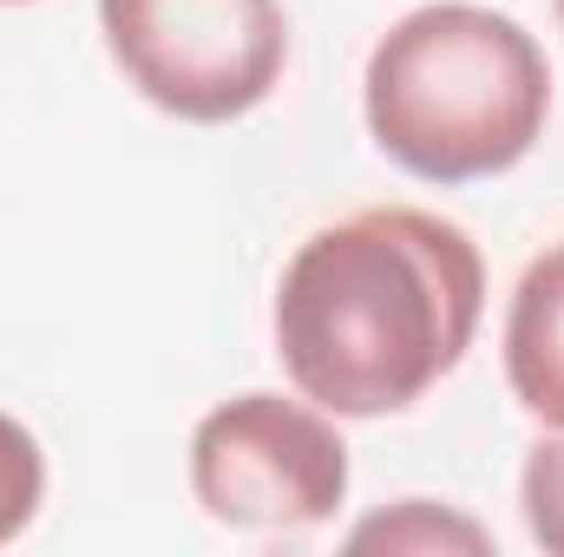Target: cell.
<instances>
[{
  "label": "cell",
  "instance_id": "cell-1",
  "mask_svg": "<svg viewBox=\"0 0 564 557\" xmlns=\"http://www.w3.org/2000/svg\"><path fill=\"white\" fill-rule=\"evenodd\" d=\"M486 315L479 243L414 204L315 230L276 282V354L302 401L341 419L414 407Z\"/></svg>",
  "mask_w": 564,
  "mask_h": 557
},
{
  "label": "cell",
  "instance_id": "cell-2",
  "mask_svg": "<svg viewBox=\"0 0 564 557\" xmlns=\"http://www.w3.org/2000/svg\"><path fill=\"white\" fill-rule=\"evenodd\" d=\"M552 119L545 46L492 7L433 0L368 53V132L426 184L512 171Z\"/></svg>",
  "mask_w": 564,
  "mask_h": 557
},
{
  "label": "cell",
  "instance_id": "cell-3",
  "mask_svg": "<svg viewBox=\"0 0 564 557\" xmlns=\"http://www.w3.org/2000/svg\"><path fill=\"white\" fill-rule=\"evenodd\" d=\"M119 73L171 119L230 125L282 79V0H99Z\"/></svg>",
  "mask_w": 564,
  "mask_h": 557
},
{
  "label": "cell",
  "instance_id": "cell-4",
  "mask_svg": "<svg viewBox=\"0 0 564 557\" xmlns=\"http://www.w3.org/2000/svg\"><path fill=\"white\" fill-rule=\"evenodd\" d=\"M191 492L230 532H315L348 499V446L315 401L237 394L191 433Z\"/></svg>",
  "mask_w": 564,
  "mask_h": 557
},
{
  "label": "cell",
  "instance_id": "cell-5",
  "mask_svg": "<svg viewBox=\"0 0 564 557\" xmlns=\"http://www.w3.org/2000/svg\"><path fill=\"white\" fill-rule=\"evenodd\" d=\"M506 381L519 407L564 426V243H552L512 288L506 308Z\"/></svg>",
  "mask_w": 564,
  "mask_h": 557
},
{
  "label": "cell",
  "instance_id": "cell-6",
  "mask_svg": "<svg viewBox=\"0 0 564 557\" xmlns=\"http://www.w3.org/2000/svg\"><path fill=\"white\" fill-rule=\"evenodd\" d=\"M46 499V459H40V439L20 426V419L0 414V545H13L33 512Z\"/></svg>",
  "mask_w": 564,
  "mask_h": 557
},
{
  "label": "cell",
  "instance_id": "cell-7",
  "mask_svg": "<svg viewBox=\"0 0 564 557\" xmlns=\"http://www.w3.org/2000/svg\"><path fill=\"white\" fill-rule=\"evenodd\" d=\"M519 499H525V525L539 538V551L564 557V426H552L519 472Z\"/></svg>",
  "mask_w": 564,
  "mask_h": 557
},
{
  "label": "cell",
  "instance_id": "cell-8",
  "mask_svg": "<svg viewBox=\"0 0 564 557\" xmlns=\"http://www.w3.org/2000/svg\"><path fill=\"white\" fill-rule=\"evenodd\" d=\"M355 545H388V551H433V545H459V551H486V532L466 525V518H433L426 499H408L394 518H375L355 532Z\"/></svg>",
  "mask_w": 564,
  "mask_h": 557
},
{
  "label": "cell",
  "instance_id": "cell-9",
  "mask_svg": "<svg viewBox=\"0 0 564 557\" xmlns=\"http://www.w3.org/2000/svg\"><path fill=\"white\" fill-rule=\"evenodd\" d=\"M0 7H20V0H0Z\"/></svg>",
  "mask_w": 564,
  "mask_h": 557
},
{
  "label": "cell",
  "instance_id": "cell-10",
  "mask_svg": "<svg viewBox=\"0 0 564 557\" xmlns=\"http://www.w3.org/2000/svg\"><path fill=\"white\" fill-rule=\"evenodd\" d=\"M558 20H564V0H558Z\"/></svg>",
  "mask_w": 564,
  "mask_h": 557
}]
</instances>
